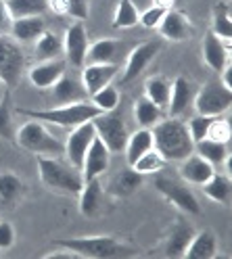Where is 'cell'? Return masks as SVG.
<instances>
[{"instance_id":"9c48e42d","label":"cell","mask_w":232,"mask_h":259,"mask_svg":"<svg viewBox=\"0 0 232 259\" xmlns=\"http://www.w3.org/2000/svg\"><path fill=\"white\" fill-rule=\"evenodd\" d=\"M96 138V132H94V123L92 121H86V123H80L75 127H71V132L67 136V142H63V155L67 157V163L75 169H82V163H84V157H86V151L90 147V142Z\"/></svg>"},{"instance_id":"9a60e30c","label":"cell","mask_w":232,"mask_h":259,"mask_svg":"<svg viewBox=\"0 0 232 259\" xmlns=\"http://www.w3.org/2000/svg\"><path fill=\"white\" fill-rule=\"evenodd\" d=\"M65 69H67V61H63V59L42 61V63L34 65V67L29 69V82L40 90L53 88L65 75Z\"/></svg>"},{"instance_id":"ffe728a7","label":"cell","mask_w":232,"mask_h":259,"mask_svg":"<svg viewBox=\"0 0 232 259\" xmlns=\"http://www.w3.org/2000/svg\"><path fill=\"white\" fill-rule=\"evenodd\" d=\"M192 86L186 77H176L174 82L170 84V101H168V107H170V115L172 117H178L180 113H184L188 109V105L192 103Z\"/></svg>"},{"instance_id":"ac0fdd59","label":"cell","mask_w":232,"mask_h":259,"mask_svg":"<svg viewBox=\"0 0 232 259\" xmlns=\"http://www.w3.org/2000/svg\"><path fill=\"white\" fill-rule=\"evenodd\" d=\"M203 61L211 71L220 73L230 63V44L222 42L218 36H213L209 31L203 40Z\"/></svg>"},{"instance_id":"836d02e7","label":"cell","mask_w":232,"mask_h":259,"mask_svg":"<svg viewBox=\"0 0 232 259\" xmlns=\"http://www.w3.org/2000/svg\"><path fill=\"white\" fill-rule=\"evenodd\" d=\"M23 190V184L13 171H3L0 174V205H11L19 199Z\"/></svg>"},{"instance_id":"f6af8a7d","label":"cell","mask_w":232,"mask_h":259,"mask_svg":"<svg viewBox=\"0 0 232 259\" xmlns=\"http://www.w3.org/2000/svg\"><path fill=\"white\" fill-rule=\"evenodd\" d=\"M13 27V17L9 13V7L5 0H0V34H11Z\"/></svg>"},{"instance_id":"60d3db41","label":"cell","mask_w":232,"mask_h":259,"mask_svg":"<svg viewBox=\"0 0 232 259\" xmlns=\"http://www.w3.org/2000/svg\"><path fill=\"white\" fill-rule=\"evenodd\" d=\"M211 119L213 117H207V115H197L186 123V127H188V134H190V138H192V142H199V140H203V138H207V130H209V123H211Z\"/></svg>"},{"instance_id":"7c38bea8","label":"cell","mask_w":232,"mask_h":259,"mask_svg":"<svg viewBox=\"0 0 232 259\" xmlns=\"http://www.w3.org/2000/svg\"><path fill=\"white\" fill-rule=\"evenodd\" d=\"M109 163H111V151L105 147V142L96 136L90 142V147L86 151V157H84V163H82V169H80L84 182L92 180V178L103 176L109 169Z\"/></svg>"},{"instance_id":"603a6c76","label":"cell","mask_w":232,"mask_h":259,"mask_svg":"<svg viewBox=\"0 0 232 259\" xmlns=\"http://www.w3.org/2000/svg\"><path fill=\"white\" fill-rule=\"evenodd\" d=\"M53 96H55L57 105H71V103L84 101V96H88V94H86V90H84V86H82L80 79L63 75L53 86Z\"/></svg>"},{"instance_id":"4316f807","label":"cell","mask_w":232,"mask_h":259,"mask_svg":"<svg viewBox=\"0 0 232 259\" xmlns=\"http://www.w3.org/2000/svg\"><path fill=\"white\" fill-rule=\"evenodd\" d=\"M205 197L215 201V203H228L230 201V192H232V180L228 174H215L203 184Z\"/></svg>"},{"instance_id":"7bdbcfd3","label":"cell","mask_w":232,"mask_h":259,"mask_svg":"<svg viewBox=\"0 0 232 259\" xmlns=\"http://www.w3.org/2000/svg\"><path fill=\"white\" fill-rule=\"evenodd\" d=\"M163 15H165V11L153 5L151 9H146L144 13L138 15V23L142 27H146V29H157L159 23H161V19H163Z\"/></svg>"},{"instance_id":"ab89813d","label":"cell","mask_w":232,"mask_h":259,"mask_svg":"<svg viewBox=\"0 0 232 259\" xmlns=\"http://www.w3.org/2000/svg\"><path fill=\"white\" fill-rule=\"evenodd\" d=\"M232 136V130H230V123L220 115V117H213L211 123H209V130H207V138L211 140H218V142H226L230 140Z\"/></svg>"},{"instance_id":"b9f144b4","label":"cell","mask_w":232,"mask_h":259,"mask_svg":"<svg viewBox=\"0 0 232 259\" xmlns=\"http://www.w3.org/2000/svg\"><path fill=\"white\" fill-rule=\"evenodd\" d=\"M0 138H13V119H11V107H9V94L0 99Z\"/></svg>"},{"instance_id":"4dcf8cb0","label":"cell","mask_w":232,"mask_h":259,"mask_svg":"<svg viewBox=\"0 0 232 259\" xmlns=\"http://www.w3.org/2000/svg\"><path fill=\"white\" fill-rule=\"evenodd\" d=\"M144 96L148 101H153L159 109H165L170 101V82L159 75L148 77L144 82Z\"/></svg>"},{"instance_id":"484cf974","label":"cell","mask_w":232,"mask_h":259,"mask_svg":"<svg viewBox=\"0 0 232 259\" xmlns=\"http://www.w3.org/2000/svg\"><path fill=\"white\" fill-rule=\"evenodd\" d=\"M120 51H122L120 40H115V38H101V40H96L94 44L88 46L86 59L90 63H115V57L120 55Z\"/></svg>"},{"instance_id":"d4e9b609","label":"cell","mask_w":232,"mask_h":259,"mask_svg":"<svg viewBox=\"0 0 232 259\" xmlns=\"http://www.w3.org/2000/svg\"><path fill=\"white\" fill-rule=\"evenodd\" d=\"M195 230L192 226L184 224V222H176L174 228L170 230L168 234V242H165V253H168L170 257H182L188 247V242L192 238Z\"/></svg>"},{"instance_id":"5b68a950","label":"cell","mask_w":232,"mask_h":259,"mask_svg":"<svg viewBox=\"0 0 232 259\" xmlns=\"http://www.w3.org/2000/svg\"><path fill=\"white\" fill-rule=\"evenodd\" d=\"M15 142H17L21 149L34 153L36 157H42V155L44 157H61L65 151L63 142L48 132L46 123H42L38 119L25 121L17 130V134H15Z\"/></svg>"},{"instance_id":"2e32d148","label":"cell","mask_w":232,"mask_h":259,"mask_svg":"<svg viewBox=\"0 0 232 259\" xmlns=\"http://www.w3.org/2000/svg\"><path fill=\"white\" fill-rule=\"evenodd\" d=\"M157 29H159V34L165 40L182 42V40H186L190 36L192 25H190V19L186 17L184 13H180V11H165V15H163V19H161Z\"/></svg>"},{"instance_id":"f35d334b","label":"cell","mask_w":232,"mask_h":259,"mask_svg":"<svg viewBox=\"0 0 232 259\" xmlns=\"http://www.w3.org/2000/svg\"><path fill=\"white\" fill-rule=\"evenodd\" d=\"M57 11L67 13L75 21L88 19V0H55Z\"/></svg>"},{"instance_id":"8d00e7d4","label":"cell","mask_w":232,"mask_h":259,"mask_svg":"<svg viewBox=\"0 0 232 259\" xmlns=\"http://www.w3.org/2000/svg\"><path fill=\"white\" fill-rule=\"evenodd\" d=\"M92 96V105L101 111V113H109V111H115V107L120 105V90L115 88V86H111V84H107V86H103L101 90H96L94 94H90Z\"/></svg>"},{"instance_id":"7402d4cb","label":"cell","mask_w":232,"mask_h":259,"mask_svg":"<svg viewBox=\"0 0 232 259\" xmlns=\"http://www.w3.org/2000/svg\"><path fill=\"white\" fill-rule=\"evenodd\" d=\"M215 253H218V240L215 236L209 232V230H203V232H195L188 247L184 251L186 259H213Z\"/></svg>"},{"instance_id":"bcb514c9","label":"cell","mask_w":232,"mask_h":259,"mask_svg":"<svg viewBox=\"0 0 232 259\" xmlns=\"http://www.w3.org/2000/svg\"><path fill=\"white\" fill-rule=\"evenodd\" d=\"M220 75H222V79H220V82H222L226 88H230V90H232V67H230V63H228L226 67L220 71Z\"/></svg>"},{"instance_id":"ba28073f","label":"cell","mask_w":232,"mask_h":259,"mask_svg":"<svg viewBox=\"0 0 232 259\" xmlns=\"http://www.w3.org/2000/svg\"><path fill=\"white\" fill-rule=\"evenodd\" d=\"M92 123H94L96 136L105 142V147H107L111 153H124L130 134H128L126 121H124L120 115H115L113 111L101 113L98 117L92 119Z\"/></svg>"},{"instance_id":"ee69618b","label":"cell","mask_w":232,"mask_h":259,"mask_svg":"<svg viewBox=\"0 0 232 259\" xmlns=\"http://www.w3.org/2000/svg\"><path fill=\"white\" fill-rule=\"evenodd\" d=\"M13 242H15V230H13V226L5 220H0V251H7L13 247Z\"/></svg>"},{"instance_id":"1f68e13d","label":"cell","mask_w":232,"mask_h":259,"mask_svg":"<svg viewBox=\"0 0 232 259\" xmlns=\"http://www.w3.org/2000/svg\"><path fill=\"white\" fill-rule=\"evenodd\" d=\"M211 34L218 36L222 42L230 44V34H232V19H230V7L228 3H220L215 7L213 13V25H211Z\"/></svg>"},{"instance_id":"f1b7e54d","label":"cell","mask_w":232,"mask_h":259,"mask_svg":"<svg viewBox=\"0 0 232 259\" xmlns=\"http://www.w3.org/2000/svg\"><path fill=\"white\" fill-rule=\"evenodd\" d=\"M34 53L40 61H51V59H61L63 55V40L53 34V31H42V36L36 40Z\"/></svg>"},{"instance_id":"8fae6325","label":"cell","mask_w":232,"mask_h":259,"mask_svg":"<svg viewBox=\"0 0 232 259\" xmlns=\"http://www.w3.org/2000/svg\"><path fill=\"white\" fill-rule=\"evenodd\" d=\"M155 188L172 205H176L180 211L190 213V215H199V209H201V207H199L197 197H195V194L186 186H182V184H178L174 180H168V178H157V180H155Z\"/></svg>"},{"instance_id":"681fc988","label":"cell","mask_w":232,"mask_h":259,"mask_svg":"<svg viewBox=\"0 0 232 259\" xmlns=\"http://www.w3.org/2000/svg\"><path fill=\"white\" fill-rule=\"evenodd\" d=\"M224 3H230V0H224Z\"/></svg>"},{"instance_id":"74e56055","label":"cell","mask_w":232,"mask_h":259,"mask_svg":"<svg viewBox=\"0 0 232 259\" xmlns=\"http://www.w3.org/2000/svg\"><path fill=\"white\" fill-rule=\"evenodd\" d=\"M142 184V176L134 169H126L118 176V180H115L113 188H115V194H122V197H128V194H132L138 186Z\"/></svg>"},{"instance_id":"3957f363","label":"cell","mask_w":232,"mask_h":259,"mask_svg":"<svg viewBox=\"0 0 232 259\" xmlns=\"http://www.w3.org/2000/svg\"><path fill=\"white\" fill-rule=\"evenodd\" d=\"M19 115H25L29 119H38L42 123H53L59 127H75L80 123L92 121L94 117L101 115L92 103L80 101V103H71V105H57L53 109H42V111H34V109H19Z\"/></svg>"},{"instance_id":"d590c367","label":"cell","mask_w":232,"mask_h":259,"mask_svg":"<svg viewBox=\"0 0 232 259\" xmlns=\"http://www.w3.org/2000/svg\"><path fill=\"white\" fill-rule=\"evenodd\" d=\"M138 9L132 0H120L118 3V9H115V15H113V27H134L138 23Z\"/></svg>"},{"instance_id":"f546056e","label":"cell","mask_w":232,"mask_h":259,"mask_svg":"<svg viewBox=\"0 0 232 259\" xmlns=\"http://www.w3.org/2000/svg\"><path fill=\"white\" fill-rule=\"evenodd\" d=\"M13 19L34 17L48 11V0H5Z\"/></svg>"},{"instance_id":"e0dca14e","label":"cell","mask_w":232,"mask_h":259,"mask_svg":"<svg viewBox=\"0 0 232 259\" xmlns=\"http://www.w3.org/2000/svg\"><path fill=\"white\" fill-rule=\"evenodd\" d=\"M213 171L215 167L203 157H199L197 153H190L186 159H182V165H180L182 180H186L188 184H195V186H203L213 176Z\"/></svg>"},{"instance_id":"8992f818","label":"cell","mask_w":232,"mask_h":259,"mask_svg":"<svg viewBox=\"0 0 232 259\" xmlns=\"http://www.w3.org/2000/svg\"><path fill=\"white\" fill-rule=\"evenodd\" d=\"M25 69V53L21 42L9 34H0V82L7 88H15L21 82Z\"/></svg>"},{"instance_id":"52a82bcc","label":"cell","mask_w":232,"mask_h":259,"mask_svg":"<svg viewBox=\"0 0 232 259\" xmlns=\"http://www.w3.org/2000/svg\"><path fill=\"white\" fill-rule=\"evenodd\" d=\"M192 105L199 115L220 117L232 107V90L226 88L222 82H207L195 94Z\"/></svg>"},{"instance_id":"d6986e66","label":"cell","mask_w":232,"mask_h":259,"mask_svg":"<svg viewBox=\"0 0 232 259\" xmlns=\"http://www.w3.org/2000/svg\"><path fill=\"white\" fill-rule=\"evenodd\" d=\"M78 194H80V213L86 218L98 215L103 205V184L98 182V178L86 180Z\"/></svg>"},{"instance_id":"4fadbf2b","label":"cell","mask_w":232,"mask_h":259,"mask_svg":"<svg viewBox=\"0 0 232 259\" xmlns=\"http://www.w3.org/2000/svg\"><path fill=\"white\" fill-rule=\"evenodd\" d=\"M159 53V42H142L138 44L136 48H132L128 59H126V67H124V77H122V82L128 84L132 82L136 75H140L144 69H146V65L151 63L155 59V55Z\"/></svg>"},{"instance_id":"e575fe53","label":"cell","mask_w":232,"mask_h":259,"mask_svg":"<svg viewBox=\"0 0 232 259\" xmlns=\"http://www.w3.org/2000/svg\"><path fill=\"white\" fill-rule=\"evenodd\" d=\"M163 167H165V159H163L161 153L155 151V149L146 151L142 157H138V159L134 161V165H132V169L138 171L140 176H151V174L155 176V174H159Z\"/></svg>"},{"instance_id":"d6a6232c","label":"cell","mask_w":232,"mask_h":259,"mask_svg":"<svg viewBox=\"0 0 232 259\" xmlns=\"http://www.w3.org/2000/svg\"><path fill=\"white\" fill-rule=\"evenodd\" d=\"M134 117L140 127H153L161 119V109L153 101H148L146 96H142L134 105Z\"/></svg>"},{"instance_id":"5bb4252c","label":"cell","mask_w":232,"mask_h":259,"mask_svg":"<svg viewBox=\"0 0 232 259\" xmlns=\"http://www.w3.org/2000/svg\"><path fill=\"white\" fill-rule=\"evenodd\" d=\"M118 75V65L115 63H90L82 69L80 82L84 86L86 94H94L96 90H101L103 86L111 84V79Z\"/></svg>"},{"instance_id":"cb8c5ba5","label":"cell","mask_w":232,"mask_h":259,"mask_svg":"<svg viewBox=\"0 0 232 259\" xmlns=\"http://www.w3.org/2000/svg\"><path fill=\"white\" fill-rule=\"evenodd\" d=\"M153 149V134H151V127H140L136 130L134 134L128 136V142H126V161H128V167L134 165V161L138 157H142L146 151Z\"/></svg>"},{"instance_id":"277c9868","label":"cell","mask_w":232,"mask_h":259,"mask_svg":"<svg viewBox=\"0 0 232 259\" xmlns=\"http://www.w3.org/2000/svg\"><path fill=\"white\" fill-rule=\"evenodd\" d=\"M38 174L46 188L63 194H78L84 186V178L80 169L71 167L59 157H38Z\"/></svg>"},{"instance_id":"7a4b0ae2","label":"cell","mask_w":232,"mask_h":259,"mask_svg":"<svg viewBox=\"0 0 232 259\" xmlns=\"http://www.w3.org/2000/svg\"><path fill=\"white\" fill-rule=\"evenodd\" d=\"M59 247L69 249L78 257L90 259H124L136 255V249L128 242H122L113 236H78V238H57Z\"/></svg>"},{"instance_id":"c3c4849f","label":"cell","mask_w":232,"mask_h":259,"mask_svg":"<svg viewBox=\"0 0 232 259\" xmlns=\"http://www.w3.org/2000/svg\"><path fill=\"white\" fill-rule=\"evenodd\" d=\"M7 90H9V88H7L3 82H0V99H5V96H7Z\"/></svg>"},{"instance_id":"44dd1931","label":"cell","mask_w":232,"mask_h":259,"mask_svg":"<svg viewBox=\"0 0 232 259\" xmlns=\"http://www.w3.org/2000/svg\"><path fill=\"white\" fill-rule=\"evenodd\" d=\"M42 31H46V23L42 19V15H34V17H21L13 19L11 34L17 42H36Z\"/></svg>"},{"instance_id":"83f0119b","label":"cell","mask_w":232,"mask_h":259,"mask_svg":"<svg viewBox=\"0 0 232 259\" xmlns=\"http://www.w3.org/2000/svg\"><path fill=\"white\" fill-rule=\"evenodd\" d=\"M195 153L199 157H203L205 161L215 167V165H222L228 155V144L226 142H218V140H211V138H203L195 142Z\"/></svg>"},{"instance_id":"6da1fadb","label":"cell","mask_w":232,"mask_h":259,"mask_svg":"<svg viewBox=\"0 0 232 259\" xmlns=\"http://www.w3.org/2000/svg\"><path fill=\"white\" fill-rule=\"evenodd\" d=\"M153 149L161 153L165 161H182L195 153V142L188 134V127L178 117L159 119L153 127Z\"/></svg>"},{"instance_id":"7dc6e473","label":"cell","mask_w":232,"mask_h":259,"mask_svg":"<svg viewBox=\"0 0 232 259\" xmlns=\"http://www.w3.org/2000/svg\"><path fill=\"white\" fill-rule=\"evenodd\" d=\"M174 3H176V0H153V5L159 7V9H163V11H172L174 9Z\"/></svg>"},{"instance_id":"30bf717a","label":"cell","mask_w":232,"mask_h":259,"mask_svg":"<svg viewBox=\"0 0 232 259\" xmlns=\"http://www.w3.org/2000/svg\"><path fill=\"white\" fill-rule=\"evenodd\" d=\"M88 31L86 27L82 25V21L73 23L67 27L63 36V55H65V61L73 67H84L86 65V55H88Z\"/></svg>"}]
</instances>
